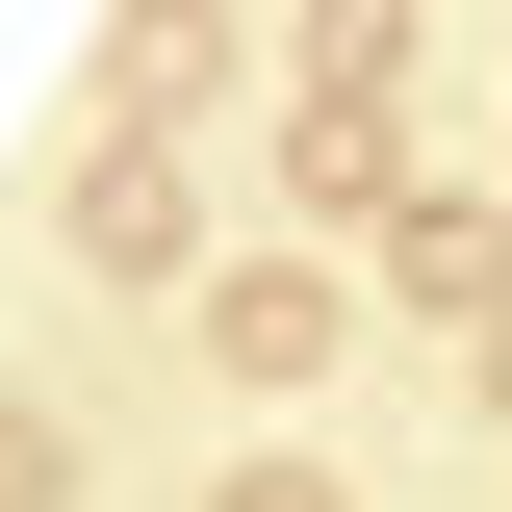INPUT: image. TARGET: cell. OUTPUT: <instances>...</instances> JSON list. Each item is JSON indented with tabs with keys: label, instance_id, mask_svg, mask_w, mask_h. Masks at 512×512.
Here are the masks:
<instances>
[{
	"label": "cell",
	"instance_id": "obj_1",
	"mask_svg": "<svg viewBox=\"0 0 512 512\" xmlns=\"http://www.w3.org/2000/svg\"><path fill=\"white\" fill-rule=\"evenodd\" d=\"M205 333H231V359H256V384H308V359H333V333H359V308H333L308 256H256V282H231V308H205Z\"/></svg>",
	"mask_w": 512,
	"mask_h": 512
},
{
	"label": "cell",
	"instance_id": "obj_2",
	"mask_svg": "<svg viewBox=\"0 0 512 512\" xmlns=\"http://www.w3.org/2000/svg\"><path fill=\"white\" fill-rule=\"evenodd\" d=\"M77 256L154 282V256H180V154H77Z\"/></svg>",
	"mask_w": 512,
	"mask_h": 512
},
{
	"label": "cell",
	"instance_id": "obj_3",
	"mask_svg": "<svg viewBox=\"0 0 512 512\" xmlns=\"http://www.w3.org/2000/svg\"><path fill=\"white\" fill-rule=\"evenodd\" d=\"M410 77V0H308V103H384Z\"/></svg>",
	"mask_w": 512,
	"mask_h": 512
},
{
	"label": "cell",
	"instance_id": "obj_4",
	"mask_svg": "<svg viewBox=\"0 0 512 512\" xmlns=\"http://www.w3.org/2000/svg\"><path fill=\"white\" fill-rule=\"evenodd\" d=\"M0 512H52V436H26V410H0Z\"/></svg>",
	"mask_w": 512,
	"mask_h": 512
},
{
	"label": "cell",
	"instance_id": "obj_5",
	"mask_svg": "<svg viewBox=\"0 0 512 512\" xmlns=\"http://www.w3.org/2000/svg\"><path fill=\"white\" fill-rule=\"evenodd\" d=\"M231 512H333V487H308V461H256V487H231Z\"/></svg>",
	"mask_w": 512,
	"mask_h": 512
}]
</instances>
